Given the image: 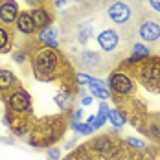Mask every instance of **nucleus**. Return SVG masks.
Returning <instances> with one entry per match:
<instances>
[{
  "label": "nucleus",
  "mask_w": 160,
  "mask_h": 160,
  "mask_svg": "<svg viewBox=\"0 0 160 160\" xmlns=\"http://www.w3.org/2000/svg\"><path fill=\"white\" fill-rule=\"evenodd\" d=\"M92 33H94V28L90 22H81V24H78V30H76V39L79 44H87L88 39L92 37Z\"/></svg>",
  "instance_id": "14"
},
{
  "label": "nucleus",
  "mask_w": 160,
  "mask_h": 160,
  "mask_svg": "<svg viewBox=\"0 0 160 160\" xmlns=\"http://www.w3.org/2000/svg\"><path fill=\"white\" fill-rule=\"evenodd\" d=\"M81 116H83V112H81V109H78V111L72 114V123H79Z\"/></svg>",
  "instance_id": "26"
},
{
  "label": "nucleus",
  "mask_w": 160,
  "mask_h": 160,
  "mask_svg": "<svg viewBox=\"0 0 160 160\" xmlns=\"http://www.w3.org/2000/svg\"><path fill=\"white\" fill-rule=\"evenodd\" d=\"M125 142H127V145L131 147V149H144V147H145V144L142 142V140L132 138V136H127V138H125Z\"/></svg>",
  "instance_id": "22"
},
{
  "label": "nucleus",
  "mask_w": 160,
  "mask_h": 160,
  "mask_svg": "<svg viewBox=\"0 0 160 160\" xmlns=\"http://www.w3.org/2000/svg\"><path fill=\"white\" fill-rule=\"evenodd\" d=\"M6 103H8V107H9V112H13V114H26V112L32 111V98L30 94L24 90V88H15L13 92H9L8 96H6Z\"/></svg>",
  "instance_id": "3"
},
{
  "label": "nucleus",
  "mask_w": 160,
  "mask_h": 160,
  "mask_svg": "<svg viewBox=\"0 0 160 160\" xmlns=\"http://www.w3.org/2000/svg\"><path fill=\"white\" fill-rule=\"evenodd\" d=\"M74 64L78 66L79 72H90V74H103L107 68V61L101 53L94 50H85L74 57Z\"/></svg>",
  "instance_id": "2"
},
{
  "label": "nucleus",
  "mask_w": 160,
  "mask_h": 160,
  "mask_svg": "<svg viewBox=\"0 0 160 160\" xmlns=\"http://www.w3.org/2000/svg\"><path fill=\"white\" fill-rule=\"evenodd\" d=\"M15 85H17V79H15V76H13V72L0 70V94L2 96H8L9 92H13Z\"/></svg>",
  "instance_id": "12"
},
{
  "label": "nucleus",
  "mask_w": 160,
  "mask_h": 160,
  "mask_svg": "<svg viewBox=\"0 0 160 160\" xmlns=\"http://www.w3.org/2000/svg\"><path fill=\"white\" fill-rule=\"evenodd\" d=\"M18 13H20V11H18V8H17V2H13V0H4V2L0 4V20H2L4 24L15 22Z\"/></svg>",
  "instance_id": "9"
},
{
  "label": "nucleus",
  "mask_w": 160,
  "mask_h": 160,
  "mask_svg": "<svg viewBox=\"0 0 160 160\" xmlns=\"http://www.w3.org/2000/svg\"><path fill=\"white\" fill-rule=\"evenodd\" d=\"M147 4H149V8H151L153 11L160 13V0H147Z\"/></svg>",
  "instance_id": "25"
},
{
  "label": "nucleus",
  "mask_w": 160,
  "mask_h": 160,
  "mask_svg": "<svg viewBox=\"0 0 160 160\" xmlns=\"http://www.w3.org/2000/svg\"><path fill=\"white\" fill-rule=\"evenodd\" d=\"M61 55L59 52L48 46H41L32 53V66L35 72V78L41 81H53L57 79L61 72Z\"/></svg>",
  "instance_id": "1"
},
{
  "label": "nucleus",
  "mask_w": 160,
  "mask_h": 160,
  "mask_svg": "<svg viewBox=\"0 0 160 160\" xmlns=\"http://www.w3.org/2000/svg\"><path fill=\"white\" fill-rule=\"evenodd\" d=\"M109 118V107H107V103L105 101H101V105H99V112H98L96 116V122H94V129H99L103 127V123H105V120Z\"/></svg>",
  "instance_id": "17"
},
{
  "label": "nucleus",
  "mask_w": 160,
  "mask_h": 160,
  "mask_svg": "<svg viewBox=\"0 0 160 160\" xmlns=\"http://www.w3.org/2000/svg\"><path fill=\"white\" fill-rule=\"evenodd\" d=\"M98 44H99V48L103 50V52H114V50L120 46V42H122V35L116 32V30H103V32L98 33L96 37Z\"/></svg>",
  "instance_id": "8"
},
{
  "label": "nucleus",
  "mask_w": 160,
  "mask_h": 160,
  "mask_svg": "<svg viewBox=\"0 0 160 160\" xmlns=\"http://www.w3.org/2000/svg\"><path fill=\"white\" fill-rule=\"evenodd\" d=\"M48 157H50V160H59V157H61L59 147H52V149L48 151Z\"/></svg>",
  "instance_id": "24"
},
{
  "label": "nucleus",
  "mask_w": 160,
  "mask_h": 160,
  "mask_svg": "<svg viewBox=\"0 0 160 160\" xmlns=\"http://www.w3.org/2000/svg\"><path fill=\"white\" fill-rule=\"evenodd\" d=\"M64 160H74V158H72V157H68V158H64Z\"/></svg>",
  "instance_id": "28"
},
{
  "label": "nucleus",
  "mask_w": 160,
  "mask_h": 160,
  "mask_svg": "<svg viewBox=\"0 0 160 160\" xmlns=\"http://www.w3.org/2000/svg\"><path fill=\"white\" fill-rule=\"evenodd\" d=\"M138 35H140V39L145 41V42H151V44L158 42L160 41V22L155 20V18H145V20H142L140 26H138Z\"/></svg>",
  "instance_id": "7"
},
{
  "label": "nucleus",
  "mask_w": 160,
  "mask_h": 160,
  "mask_svg": "<svg viewBox=\"0 0 160 160\" xmlns=\"http://www.w3.org/2000/svg\"><path fill=\"white\" fill-rule=\"evenodd\" d=\"M109 85H111L112 92L116 96H127V94H131L134 90V81L123 72H112Z\"/></svg>",
  "instance_id": "6"
},
{
  "label": "nucleus",
  "mask_w": 160,
  "mask_h": 160,
  "mask_svg": "<svg viewBox=\"0 0 160 160\" xmlns=\"http://www.w3.org/2000/svg\"><path fill=\"white\" fill-rule=\"evenodd\" d=\"M39 42H42L48 48H57L59 46V39H57V28L55 26H48L44 30H41L39 33Z\"/></svg>",
  "instance_id": "11"
},
{
  "label": "nucleus",
  "mask_w": 160,
  "mask_h": 160,
  "mask_svg": "<svg viewBox=\"0 0 160 160\" xmlns=\"http://www.w3.org/2000/svg\"><path fill=\"white\" fill-rule=\"evenodd\" d=\"M17 30L22 33V35H28V37L37 32L35 22H33V17H32L30 11H22V13H18V17H17Z\"/></svg>",
  "instance_id": "10"
},
{
  "label": "nucleus",
  "mask_w": 160,
  "mask_h": 160,
  "mask_svg": "<svg viewBox=\"0 0 160 160\" xmlns=\"http://www.w3.org/2000/svg\"><path fill=\"white\" fill-rule=\"evenodd\" d=\"M70 101H72V94L70 92H59L57 96H55V103L61 107V109H66L68 105H70Z\"/></svg>",
  "instance_id": "20"
},
{
  "label": "nucleus",
  "mask_w": 160,
  "mask_h": 160,
  "mask_svg": "<svg viewBox=\"0 0 160 160\" xmlns=\"http://www.w3.org/2000/svg\"><path fill=\"white\" fill-rule=\"evenodd\" d=\"M149 55V50L145 48L142 42H134L132 44V52H131V61H138V59H145Z\"/></svg>",
  "instance_id": "16"
},
{
  "label": "nucleus",
  "mask_w": 160,
  "mask_h": 160,
  "mask_svg": "<svg viewBox=\"0 0 160 160\" xmlns=\"http://www.w3.org/2000/svg\"><path fill=\"white\" fill-rule=\"evenodd\" d=\"M138 78L145 88H149L153 92H160V61L142 66L138 72Z\"/></svg>",
  "instance_id": "4"
},
{
  "label": "nucleus",
  "mask_w": 160,
  "mask_h": 160,
  "mask_svg": "<svg viewBox=\"0 0 160 160\" xmlns=\"http://www.w3.org/2000/svg\"><path fill=\"white\" fill-rule=\"evenodd\" d=\"M94 78L90 76V74H85V72H76V83L83 87V85H88V83H92Z\"/></svg>",
  "instance_id": "21"
},
{
  "label": "nucleus",
  "mask_w": 160,
  "mask_h": 160,
  "mask_svg": "<svg viewBox=\"0 0 160 160\" xmlns=\"http://www.w3.org/2000/svg\"><path fill=\"white\" fill-rule=\"evenodd\" d=\"M74 129L79 131V134H90L94 131L92 125H88V123H74Z\"/></svg>",
  "instance_id": "23"
},
{
  "label": "nucleus",
  "mask_w": 160,
  "mask_h": 160,
  "mask_svg": "<svg viewBox=\"0 0 160 160\" xmlns=\"http://www.w3.org/2000/svg\"><path fill=\"white\" fill-rule=\"evenodd\" d=\"M109 120L112 122V125L114 127H123V123H125V114L120 111V109H114V111H109Z\"/></svg>",
  "instance_id": "19"
},
{
  "label": "nucleus",
  "mask_w": 160,
  "mask_h": 160,
  "mask_svg": "<svg viewBox=\"0 0 160 160\" xmlns=\"http://www.w3.org/2000/svg\"><path fill=\"white\" fill-rule=\"evenodd\" d=\"M107 17L111 18V22H114V24L125 26L132 18V9H131V6H129L127 2L116 0V2H112L111 6L107 8Z\"/></svg>",
  "instance_id": "5"
},
{
  "label": "nucleus",
  "mask_w": 160,
  "mask_h": 160,
  "mask_svg": "<svg viewBox=\"0 0 160 160\" xmlns=\"http://www.w3.org/2000/svg\"><path fill=\"white\" fill-rule=\"evenodd\" d=\"M74 2H85V0H74Z\"/></svg>",
  "instance_id": "29"
},
{
  "label": "nucleus",
  "mask_w": 160,
  "mask_h": 160,
  "mask_svg": "<svg viewBox=\"0 0 160 160\" xmlns=\"http://www.w3.org/2000/svg\"><path fill=\"white\" fill-rule=\"evenodd\" d=\"M81 103L83 105H90L92 103V96H81Z\"/></svg>",
  "instance_id": "27"
},
{
  "label": "nucleus",
  "mask_w": 160,
  "mask_h": 160,
  "mask_svg": "<svg viewBox=\"0 0 160 160\" xmlns=\"http://www.w3.org/2000/svg\"><path fill=\"white\" fill-rule=\"evenodd\" d=\"M33 17V22H35V28L37 30H44V28H48L50 22H52V17L46 9H42V8H39V9H35L32 13Z\"/></svg>",
  "instance_id": "13"
},
{
  "label": "nucleus",
  "mask_w": 160,
  "mask_h": 160,
  "mask_svg": "<svg viewBox=\"0 0 160 160\" xmlns=\"http://www.w3.org/2000/svg\"><path fill=\"white\" fill-rule=\"evenodd\" d=\"M11 50V35L6 28H0V53H6Z\"/></svg>",
  "instance_id": "18"
},
{
  "label": "nucleus",
  "mask_w": 160,
  "mask_h": 160,
  "mask_svg": "<svg viewBox=\"0 0 160 160\" xmlns=\"http://www.w3.org/2000/svg\"><path fill=\"white\" fill-rule=\"evenodd\" d=\"M88 90H90L92 96L99 98V99H109V96H111V92L105 87V83L103 81H98V79H94L92 83H88Z\"/></svg>",
  "instance_id": "15"
}]
</instances>
